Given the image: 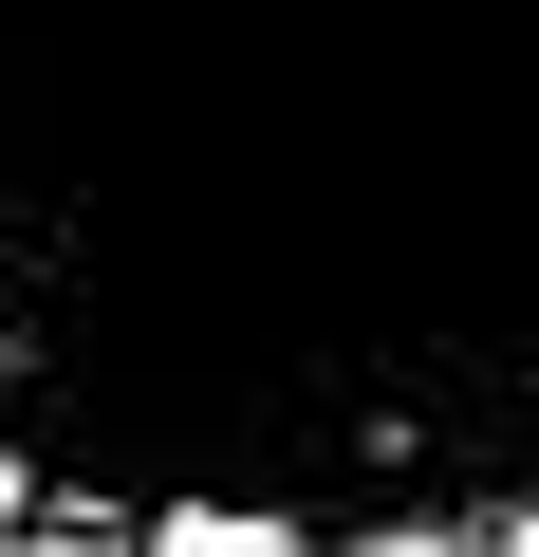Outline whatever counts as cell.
<instances>
[{
	"mask_svg": "<svg viewBox=\"0 0 539 557\" xmlns=\"http://www.w3.org/2000/svg\"><path fill=\"white\" fill-rule=\"evenodd\" d=\"M0 557H20V483H0Z\"/></svg>",
	"mask_w": 539,
	"mask_h": 557,
	"instance_id": "5",
	"label": "cell"
},
{
	"mask_svg": "<svg viewBox=\"0 0 539 557\" xmlns=\"http://www.w3.org/2000/svg\"><path fill=\"white\" fill-rule=\"evenodd\" d=\"M149 557H335V539H298V520H242V502H205V520H149Z\"/></svg>",
	"mask_w": 539,
	"mask_h": 557,
	"instance_id": "2",
	"label": "cell"
},
{
	"mask_svg": "<svg viewBox=\"0 0 539 557\" xmlns=\"http://www.w3.org/2000/svg\"><path fill=\"white\" fill-rule=\"evenodd\" d=\"M0 483L298 539L539 483V0H0Z\"/></svg>",
	"mask_w": 539,
	"mask_h": 557,
	"instance_id": "1",
	"label": "cell"
},
{
	"mask_svg": "<svg viewBox=\"0 0 539 557\" xmlns=\"http://www.w3.org/2000/svg\"><path fill=\"white\" fill-rule=\"evenodd\" d=\"M502 557H539V520H520V539H502Z\"/></svg>",
	"mask_w": 539,
	"mask_h": 557,
	"instance_id": "6",
	"label": "cell"
},
{
	"mask_svg": "<svg viewBox=\"0 0 539 557\" xmlns=\"http://www.w3.org/2000/svg\"><path fill=\"white\" fill-rule=\"evenodd\" d=\"M20 557H149V539H112V520H57V539H20Z\"/></svg>",
	"mask_w": 539,
	"mask_h": 557,
	"instance_id": "3",
	"label": "cell"
},
{
	"mask_svg": "<svg viewBox=\"0 0 539 557\" xmlns=\"http://www.w3.org/2000/svg\"><path fill=\"white\" fill-rule=\"evenodd\" d=\"M354 557H465V539H446V520H428V539H354Z\"/></svg>",
	"mask_w": 539,
	"mask_h": 557,
	"instance_id": "4",
	"label": "cell"
}]
</instances>
